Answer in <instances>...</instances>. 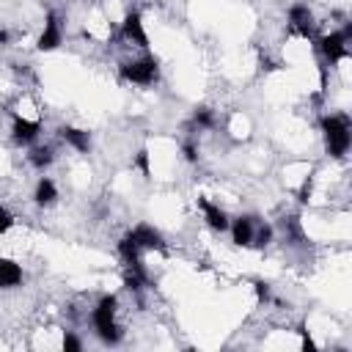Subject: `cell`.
I'll list each match as a JSON object with an SVG mask.
<instances>
[{
    "label": "cell",
    "instance_id": "5bb4252c",
    "mask_svg": "<svg viewBox=\"0 0 352 352\" xmlns=\"http://www.w3.org/2000/svg\"><path fill=\"white\" fill-rule=\"evenodd\" d=\"M33 201H36L38 206H52V204L58 201V187H55V182H52V179H47V176H41V179L36 182Z\"/></svg>",
    "mask_w": 352,
    "mask_h": 352
},
{
    "label": "cell",
    "instance_id": "603a6c76",
    "mask_svg": "<svg viewBox=\"0 0 352 352\" xmlns=\"http://www.w3.org/2000/svg\"><path fill=\"white\" fill-rule=\"evenodd\" d=\"M256 294H258V297H261V300H267V297H270V286H267V283H261V280H258V283H256Z\"/></svg>",
    "mask_w": 352,
    "mask_h": 352
},
{
    "label": "cell",
    "instance_id": "5b68a950",
    "mask_svg": "<svg viewBox=\"0 0 352 352\" xmlns=\"http://www.w3.org/2000/svg\"><path fill=\"white\" fill-rule=\"evenodd\" d=\"M60 41H63L60 19H58V14H55V11H47L44 30H41V36L36 38V50H38V52H52V50H58V47H60Z\"/></svg>",
    "mask_w": 352,
    "mask_h": 352
},
{
    "label": "cell",
    "instance_id": "44dd1931",
    "mask_svg": "<svg viewBox=\"0 0 352 352\" xmlns=\"http://www.w3.org/2000/svg\"><path fill=\"white\" fill-rule=\"evenodd\" d=\"M135 165L143 170V176H148V173H151V170H148V151H146V148H140V151H138V157H135Z\"/></svg>",
    "mask_w": 352,
    "mask_h": 352
},
{
    "label": "cell",
    "instance_id": "52a82bcc",
    "mask_svg": "<svg viewBox=\"0 0 352 352\" xmlns=\"http://www.w3.org/2000/svg\"><path fill=\"white\" fill-rule=\"evenodd\" d=\"M129 236H132V242L140 248V250H165V242H162V234L157 231V228H151V226H146V223H140V226H135L132 231H129Z\"/></svg>",
    "mask_w": 352,
    "mask_h": 352
},
{
    "label": "cell",
    "instance_id": "2e32d148",
    "mask_svg": "<svg viewBox=\"0 0 352 352\" xmlns=\"http://www.w3.org/2000/svg\"><path fill=\"white\" fill-rule=\"evenodd\" d=\"M118 256L124 258V264L129 267V264H135V261H140V248L132 242V236L129 234H124L121 236V242H118Z\"/></svg>",
    "mask_w": 352,
    "mask_h": 352
},
{
    "label": "cell",
    "instance_id": "6da1fadb",
    "mask_svg": "<svg viewBox=\"0 0 352 352\" xmlns=\"http://www.w3.org/2000/svg\"><path fill=\"white\" fill-rule=\"evenodd\" d=\"M322 126V138H324V151L336 160L346 157L349 151V143H352V126H349V116L344 113H330V116H322L319 121Z\"/></svg>",
    "mask_w": 352,
    "mask_h": 352
},
{
    "label": "cell",
    "instance_id": "7a4b0ae2",
    "mask_svg": "<svg viewBox=\"0 0 352 352\" xmlns=\"http://www.w3.org/2000/svg\"><path fill=\"white\" fill-rule=\"evenodd\" d=\"M116 305H118L116 294H104V297H99V302H96V308H94V314H91L94 330H96V336L102 338V344H107V346H116V344L124 338V330H121V324L116 322Z\"/></svg>",
    "mask_w": 352,
    "mask_h": 352
},
{
    "label": "cell",
    "instance_id": "7c38bea8",
    "mask_svg": "<svg viewBox=\"0 0 352 352\" xmlns=\"http://www.w3.org/2000/svg\"><path fill=\"white\" fill-rule=\"evenodd\" d=\"M60 132V138L74 148V151H91V135L85 132V129H80V126H60L58 129Z\"/></svg>",
    "mask_w": 352,
    "mask_h": 352
},
{
    "label": "cell",
    "instance_id": "8992f818",
    "mask_svg": "<svg viewBox=\"0 0 352 352\" xmlns=\"http://www.w3.org/2000/svg\"><path fill=\"white\" fill-rule=\"evenodd\" d=\"M121 36H124L126 41L138 44V47H148V33H146V28H143L140 11H129V14L124 16V22H121Z\"/></svg>",
    "mask_w": 352,
    "mask_h": 352
},
{
    "label": "cell",
    "instance_id": "4fadbf2b",
    "mask_svg": "<svg viewBox=\"0 0 352 352\" xmlns=\"http://www.w3.org/2000/svg\"><path fill=\"white\" fill-rule=\"evenodd\" d=\"M22 283V267L14 258L0 256V289H14Z\"/></svg>",
    "mask_w": 352,
    "mask_h": 352
},
{
    "label": "cell",
    "instance_id": "ac0fdd59",
    "mask_svg": "<svg viewBox=\"0 0 352 352\" xmlns=\"http://www.w3.org/2000/svg\"><path fill=\"white\" fill-rule=\"evenodd\" d=\"M192 124H195V126H204V129H209V126L214 124V113H212L209 107H198V110L192 113Z\"/></svg>",
    "mask_w": 352,
    "mask_h": 352
},
{
    "label": "cell",
    "instance_id": "9a60e30c",
    "mask_svg": "<svg viewBox=\"0 0 352 352\" xmlns=\"http://www.w3.org/2000/svg\"><path fill=\"white\" fill-rule=\"evenodd\" d=\"M28 160H30V165H33L36 170H44V168H50V165H52L55 151H52L50 146H38V148H33V151L28 154Z\"/></svg>",
    "mask_w": 352,
    "mask_h": 352
},
{
    "label": "cell",
    "instance_id": "9c48e42d",
    "mask_svg": "<svg viewBox=\"0 0 352 352\" xmlns=\"http://www.w3.org/2000/svg\"><path fill=\"white\" fill-rule=\"evenodd\" d=\"M256 220L258 217H253V214H242V217H236L228 228H231V239H234V245H239V248H250V242H253V231H256Z\"/></svg>",
    "mask_w": 352,
    "mask_h": 352
},
{
    "label": "cell",
    "instance_id": "ffe728a7",
    "mask_svg": "<svg viewBox=\"0 0 352 352\" xmlns=\"http://www.w3.org/2000/svg\"><path fill=\"white\" fill-rule=\"evenodd\" d=\"M11 226H14V214H11L6 206H0V234L11 231Z\"/></svg>",
    "mask_w": 352,
    "mask_h": 352
},
{
    "label": "cell",
    "instance_id": "277c9868",
    "mask_svg": "<svg viewBox=\"0 0 352 352\" xmlns=\"http://www.w3.org/2000/svg\"><path fill=\"white\" fill-rule=\"evenodd\" d=\"M346 41H349V38H346L341 30H336V33L319 36V38H316V47H319V52L324 55V60H327V63H338V60L349 58Z\"/></svg>",
    "mask_w": 352,
    "mask_h": 352
},
{
    "label": "cell",
    "instance_id": "d6986e66",
    "mask_svg": "<svg viewBox=\"0 0 352 352\" xmlns=\"http://www.w3.org/2000/svg\"><path fill=\"white\" fill-rule=\"evenodd\" d=\"M63 349L66 352H80L82 349V341L74 333H63Z\"/></svg>",
    "mask_w": 352,
    "mask_h": 352
},
{
    "label": "cell",
    "instance_id": "e0dca14e",
    "mask_svg": "<svg viewBox=\"0 0 352 352\" xmlns=\"http://www.w3.org/2000/svg\"><path fill=\"white\" fill-rule=\"evenodd\" d=\"M270 242H272V226H270V223H256L250 248H267Z\"/></svg>",
    "mask_w": 352,
    "mask_h": 352
},
{
    "label": "cell",
    "instance_id": "30bf717a",
    "mask_svg": "<svg viewBox=\"0 0 352 352\" xmlns=\"http://www.w3.org/2000/svg\"><path fill=\"white\" fill-rule=\"evenodd\" d=\"M198 206H201V212H204V220L209 223V228H214V231H226L228 226H231V220H228V214L217 206V204H212L209 198H198Z\"/></svg>",
    "mask_w": 352,
    "mask_h": 352
},
{
    "label": "cell",
    "instance_id": "8fae6325",
    "mask_svg": "<svg viewBox=\"0 0 352 352\" xmlns=\"http://www.w3.org/2000/svg\"><path fill=\"white\" fill-rule=\"evenodd\" d=\"M38 129H41V124H38V121H28V118L16 116V118H14V124H11V138H14L16 143L28 146V143H33V140L38 138Z\"/></svg>",
    "mask_w": 352,
    "mask_h": 352
},
{
    "label": "cell",
    "instance_id": "cb8c5ba5",
    "mask_svg": "<svg viewBox=\"0 0 352 352\" xmlns=\"http://www.w3.org/2000/svg\"><path fill=\"white\" fill-rule=\"evenodd\" d=\"M308 195H311V179H308V182L302 184V190H300V201L305 204V201H308Z\"/></svg>",
    "mask_w": 352,
    "mask_h": 352
},
{
    "label": "cell",
    "instance_id": "d4e9b609",
    "mask_svg": "<svg viewBox=\"0 0 352 352\" xmlns=\"http://www.w3.org/2000/svg\"><path fill=\"white\" fill-rule=\"evenodd\" d=\"M8 38H11L8 30H0V44H8Z\"/></svg>",
    "mask_w": 352,
    "mask_h": 352
},
{
    "label": "cell",
    "instance_id": "ba28073f",
    "mask_svg": "<svg viewBox=\"0 0 352 352\" xmlns=\"http://www.w3.org/2000/svg\"><path fill=\"white\" fill-rule=\"evenodd\" d=\"M289 25H292V30L300 33L302 38L314 36V14H311V8L302 6V3H294V6L289 8Z\"/></svg>",
    "mask_w": 352,
    "mask_h": 352
},
{
    "label": "cell",
    "instance_id": "3957f363",
    "mask_svg": "<svg viewBox=\"0 0 352 352\" xmlns=\"http://www.w3.org/2000/svg\"><path fill=\"white\" fill-rule=\"evenodd\" d=\"M121 77L126 82H135V85H151L160 77V63L151 55L138 58V60H126V63H121Z\"/></svg>",
    "mask_w": 352,
    "mask_h": 352
},
{
    "label": "cell",
    "instance_id": "7402d4cb",
    "mask_svg": "<svg viewBox=\"0 0 352 352\" xmlns=\"http://www.w3.org/2000/svg\"><path fill=\"white\" fill-rule=\"evenodd\" d=\"M182 151H184V160H187V162H195V160H198V148H195V143L187 140V143L182 146Z\"/></svg>",
    "mask_w": 352,
    "mask_h": 352
}]
</instances>
